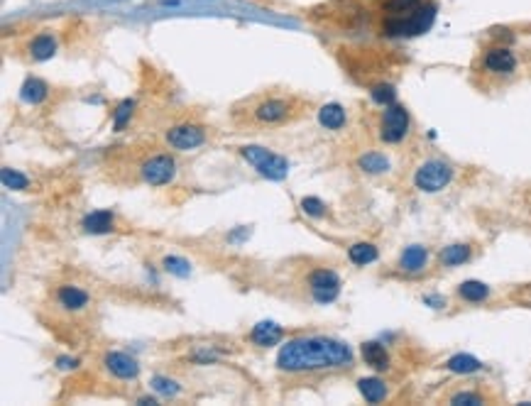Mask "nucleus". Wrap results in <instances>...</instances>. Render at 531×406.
Wrapping results in <instances>:
<instances>
[{
	"mask_svg": "<svg viewBox=\"0 0 531 406\" xmlns=\"http://www.w3.org/2000/svg\"><path fill=\"white\" fill-rule=\"evenodd\" d=\"M370 96H372V101H375V103H382V106H392L394 98H397V93H394V86L380 84V86H375V88H372Z\"/></svg>",
	"mask_w": 531,
	"mask_h": 406,
	"instance_id": "c756f323",
	"label": "nucleus"
},
{
	"mask_svg": "<svg viewBox=\"0 0 531 406\" xmlns=\"http://www.w3.org/2000/svg\"><path fill=\"white\" fill-rule=\"evenodd\" d=\"M436 20V3H421L404 15H387L382 22V35L387 37H418L431 30Z\"/></svg>",
	"mask_w": 531,
	"mask_h": 406,
	"instance_id": "f03ea898",
	"label": "nucleus"
},
{
	"mask_svg": "<svg viewBox=\"0 0 531 406\" xmlns=\"http://www.w3.org/2000/svg\"><path fill=\"white\" fill-rule=\"evenodd\" d=\"M81 228L91 233V235H106L115 228V215L110 211H93L81 220Z\"/></svg>",
	"mask_w": 531,
	"mask_h": 406,
	"instance_id": "2eb2a0df",
	"label": "nucleus"
},
{
	"mask_svg": "<svg viewBox=\"0 0 531 406\" xmlns=\"http://www.w3.org/2000/svg\"><path fill=\"white\" fill-rule=\"evenodd\" d=\"M309 291L316 304H331L340 294V279L333 269H313L309 274Z\"/></svg>",
	"mask_w": 531,
	"mask_h": 406,
	"instance_id": "6e6552de",
	"label": "nucleus"
},
{
	"mask_svg": "<svg viewBox=\"0 0 531 406\" xmlns=\"http://www.w3.org/2000/svg\"><path fill=\"white\" fill-rule=\"evenodd\" d=\"M451 404H456V406H461V404L478 406V404H485V396L478 394V392H458V394L451 396Z\"/></svg>",
	"mask_w": 531,
	"mask_h": 406,
	"instance_id": "473e14b6",
	"label": "nucleus"
},
{
	"mask_svg": "<svg viewBox=\"0 0 531 406\" xmlns=\"http://www.w3.org/2000/svg\"><path fill=\"white\" fill-rule=\"evenodd\" d=\"M47 93H49V86L44 84L42 79H27L25 84H22V88H20V98L25 103H32V106H37V103H42L44 98H47Z\"/></svg>",
	"mask_w": 531,
	"mask_h": 406,
	"instance_id": "4be33fe9",
	"label": "nucleus"
},
{
	"mask_svg": "<svg viewBox=\"0 0 531 406\" xmlns=\"http://www.w3.org/2000/svg\"><path fill=\"white\" fill-rule=\"evenodd\" d=\"M0 179H3V186L12 188V191H25V188L30 186V179H27L25 174H20L17 169H10V166H6V169L0 171Z\"/></svg>",
	"mask_w": 531,
	"mask_h": 406,
	"instance_id": "a878e982",
	"label": "nucleus"
},
{
	"mask_svg": "<svg viewBox=\"0 0 531 406\" xmlns=\"http://www.w3.org/2000/svg\"><path fill=\"white\" fill-rule=\"evenodd\" d=\"M242 113L250 125H279L291 120V115L296 113V103L294 98L284 96H260Z\"/></svg>",
	"mask_w": 531,
	"mask_h": 406,
	"instance_id": "7ed1b4c3",
	"label": "nucleus"
},
{
	"mask_svg": "<svg viewBox=\"0 0 531 406\" xmlns=\"http://www.w3.org/2000/svg\"><path fill=\"white\" fill-rule=\"evenodd\" d=\"M458 296L463 301H470V304H483L490 296V287L485 282H478V279H467L458 287Z\"/></svg>",
	"mask_w": 531,
	"mask_h": 406,
	"instance_id": "aec40b11",
	"label": "nucleus"
},
{
	"mask_svg": "<svg viewBox=\"0 0 531 406\" xmlns=\"http://www.w3.org/2000/svg\"><path fill=\"white\" fill-rule=\"evenodd\" d=\"M483 69L487 74L510 76L516 69V54L510 47H490L483 54Z\"/></svg>",
	"mask_w": 531,
	"mask_h": 406,
	"instance_id": "9d476101",
	"label": "nucleus"
},
{
	"mask_svg": "<svg viewBox=\"0 0 531 406\" xmlns=\"http://www.w3.org/2000/svg\"><path fill=\"white\" fill-rule=\"evenodd\" d=\"M139 177L150 186H164L177 177V162L169 155H155L139 164Z\"/></svg>",
	"mask_w": 531,
	"mask_h": 406,
	"instance_id": "0eeeda50",
	"label": "nucleus"
},
{
	"mask_svg": "<svg viewBox=\"0 0 531 406\" xmlns=\"http://www.w3.org/2000/svg\"><path fill=\"white\" fill-rule=\"evenodd\" d=\"M240 155L247 164H253L258 169V174H262L269 182H282L289 174V162L284 157L274 155L267 147H260V144H245L240 147Z\"/></svg>",
	"mask_w": 531,
	"mask_h": 406,
	"instance_id": "20e7f679",
	"label": "nucleus"
},
{
	"mask_svg": "<svg viewBox=\"0 0 531 406\" xmlns=\"http://www.w3.org/2000/svg\"><path fill=\"white\" fill-rule=\"evenodd\" d=\"M363 360H365L370 367L375 369H389V353L385 350V345H380V342L370 340V342H363Z\"/></svg>",
	"mask_w": 531,
	"mask_h": 406,
	"instance_id": "6ab92c4d",
	"label": "nucleus"
},
{
	"mask_svg": "<svg viewBox=\"0 0 531 406\" xmlns=\"http://www.w3.org/2000/svg\"><path fill=\"white\" fill-rule=\"evenodd\" d=\"M348 120L345 115V108L340 103H326V106L318 110V123L326 130H340Z\"/></svg>",
	"mask_w": 531,
	"mask_h": 406,
	"instance_id": "f3484780",
	"label": "nucleus"
},
{
	"mask_svg": "<svg viewBox=\"0 0 531 406\" xmlns=\"http://www.w3.org/2000/svg\"><path fill=\"white\" fill-rule=\"evenodd\" d=\"M358 166L367 174H385V171H389V160L380 152H365L358 160Z\"/></svg>",
	"mask_w": 531,
	"mask_h": 406,
	"instance_id": "393cba45",
	"label": "nucleus"
},
{
	"mask_svg": "<svg viewBox=\"0 0 531 406\" xmlns=\"http://www.w3.org/2000/svg\"><path fill=\"white\" fill-rule=\"evenodd\" d=\"M353 365V350L343 340L323 336L291 338L279 347L277 367L287 374H311Z\"/></svg>",
	"mask_w": 531,
	"mask_h": 406,
	"instance_id": "f257e3e1",
	"label": "nucleus"
},
{
	"mask_svg": "<svg viewBox=\"0 0 531 406\" xmlns=\"http://www.w3.org/2000/svg\"><path fill=\"white\" fill-rule=\"evenodd\" d=\"M57 301H59L61 309L71 311V313L84 311V309L91 306V296H88V291H84L81 287H74V284H64V287L57 289Z\"/></svg>",
	"mask_w": 531,
	"mask_h": 406,
	"instance_id": "f8f14e48",
	"label": "nucleus"
},
{
	"mask_svg": "<svg viewBox=\"0 0 531 406\" xmlns=\"http://www.w3.org/2000/svg\"><path fill=\"white\" fill-rule=\"evenodd\" d=\"M358 389L363 394V399L370 401V404H380L389 394V389H387V385L380 377H363V380H358Z\"/></svg>",
	"mask_w": 531,
	"mask_h": 406,
	"instance_id": "dca6fc26",
	"label": "nucleus"
},
{
	"mask_svg": "<svg viewBox=\"0 0 531 406\" xmlns=\"http://www.w3.org/2000/svg\"><path fill=\"white\" fill-rule=\"evenodd\" d=\"M164 269L177 274V277H189L191 264H189L186 260H182V257H164Z\"/></svg>",
	"mask_w": 531,
	"mask_h": 406,
	"instance_id": "7c9ffc66",
	"label": "nucleus"
},
{
	"mask_svg": "<svg viewBox=\"0 0 531 406\" xmlns=\"http://www.w3.org/2000/svg\"><path fill=\"white\" fill-rule=\"evenodd\" d=\"M409 133V113L404 106H387V110L382 113V120H380V137L389 144H397L407 137Z\"/></svg>",
	"mask_w": 531,
	"mask_h": 406,
	"instance_id": "423d86ee",
	"label": "nucleus"
},
{
	"mask_svg": "<svg viewBox=\"0 0 531 406\" xmlns=\"http://www.w3.org/2000/svg\"><path fill=\"white\" fill-rule=\"evenodd\" d=\"M377 247L372 242H355V245L348 247V260L358 267H365V264H372L377 260Z\"/></svg>",
	"mask_w": 531,
	"mask_h": 406,
	"instance_id": "412c9836",
	"label": "nucleus"
},
{
	"mask_svg": "<svg viewBox=\"0 0 531 406\" xmlns=\"http://www.w3.org/2000/svg\"><path fill=\"white\" fill-rule=\"evenodd\" d=\"M426 304H434V309H441V306H445V299H441V296H426Z\"/></svg>",
	"mask_w": 531,
	"mask_h": 406,
	"instance_id": "f704fd0d",
	"label": "nucleus"
},
{
	"mask_svg": "<svg viewBox=\"0 0 531 406\" xmlns=\"http://www.w3.org/2000/svg\"><path fill=\"white\" fill-rule=\"evenodd\" d=\"M164 139L169 147L179 152H186V150H196L201 144L206 142V130L201 125H193V123H184V125H174L164 133Z\"/></svg>",
	"mask_w": 531,
	"mask_h": 406,
	"instance_id": "1a4fd4ad",
	"label": "nucleus"
},
{
	"mask_svg": "<svg viewBox=\"0 0 531 406\" xmlns=\"http://www.w3.org/2000/svg\"><path fill=\"white\" fill-rule=\"evenodd\" d=\"M453 179V166L443 160H426L414 174V184L418 191L424 193H438L443 191Z\"/></svg>",
	"mask_w": 531,
	"mask_h": 406,
	"instance_id": "39448f33",
	"label": "nucleus"
},
{
	"mask_svg": "<svg viewBox=\"0 0 531 406\" xmlns=\"http://www.w3.org/2000/svg\"><path fill=\"white\" fill-rule=\"evenodd\" d=\"M103 365L115 380H137L139 374V362L135 358H130L128 353H106L103 358Z\"/></svg>",
	"mask_w": 531,
	"mask_h": 406,
	"instance_id": "9b49d317",
	"label": "nucleus"
},
{
	"mask_svg": "<svg viewBox=\"0 0 531 406\" xmlns=\"http://www.w3.org/2000/svg\"><path fill=\"white\" fill-rule=\"evenodd\" d=\"M301 211H304L306 215H311V218H323V215H326V203L316 196H306L301 198Z\"/></svg>",
	"mask_w": 531,
	"mask_h": 406,
	"instance_id": "c85d7f7f",
	"label": "nucleus"
},
{
	"mask_svg": "<svg viewBox=\"0 0 531 406\" xmlns=\"http://www.w3.org/2000/svg\"><path fill=\"white\" fill-rule=\"evenodd\" d=\"M57 365H59L61 369H69V367L74 369V367H76V365H79V362H76L74 358H71V360H69V358H59V360H57Z\"/></svg>",
	"mask_w": 531,
	"mask_h": 406,
	"instance_id": "72a5a7b5",
	"label": "nucleus"
},
{
	"mask_svg": "<svg viewBox=\"0 0 531 406\" xmlns=\"http://www.w3.org/2000/svg\"><path fill=\"white\" fill-rule=\"evenodd\" d=\"M445 367L451 369L456 374H472V372H480L483 369V362L478 358H472V355H453V358L445 360Z\"/></svg>",
	"mask_w": 531,
	"mask_h": 406,
	"instance_id": "5701e85b",
	"label": "nucleus"
},
{
	"mask_svg": "<svg viewBox=\"0 0 531 406\" xmlns=\"http://www.w3.org/2000/svg\"><path fill=\"white\" fill-rule=\"evenodd\" d=\"M137 404H157V399H152V396H139Z\"/></svg>",
	"mask_w": 531,
	"mask_h": 406,
	"instance_id": "c9c22d12",
	"label": "nucleus"
},
{
	"mask_svg": "<svg viewBox=\"0 0 531 406\" xmlns=\"http://www.w3.org/2000/svg\"><path fill=\"white\" fill-rule=\"evenodd\" d=\"M470 255H472L470 245H461V242H458V245H448L441 250V264H445V267H458V264L467 262Z\"/></svg>",
	"mask_w": 531,
	"mask_h": 406,
	"instance_id": "b1692460",
	"label": "nucleus"
},
{
	"mask_svg": "<svg viewBox=\"0 0 531 406\" xmlns=\"http://www.w3.org/2000/svg\"><path fill=\"white\" fill-rule=\"evenodd\" d=\"M284 338V331L272 321H262L250 331V342H255L258 347H272Z\"/></svg>",
	"mask_w": 531,
	"mask_h": 406,
	"instance_id": "4468645a",
	"label": "nucleus"
},
{
	"mask_svg": "<svg viewBox=\"0 0 531 406\" xmlns=\"http://www.w3.org/2000/svg\"><path fill=\"white\" fill-rule=\"evenodd\" d=\"M30 54H32V59H37V61L52 59L54 54H57V39H54V35L39 32L37 37L30 42Z\"/></svg>",
	"mask_w": 531,
	"mask_h": 406,
	"instance_id": "a211bd4d",
	"label": "nucleus"
},
{
	"mask_svg": "<svg viewBox=\"0 0 531 406\" xmlns=\"http://www.w3.org/2000/svg\"><path fill=\"white\" fill-rule=\"evenodd\" d=\"M424 0H385L382 10L387 15H404V12H412L414 8H418Z\"/></svg>",
	"mask_w": 531,
	"mask_h": 406,
	"instance_id": "bb28decb",
	"label": "nucleus"
},
{
	"mask_svg": "<svg viewBox=\"0 0 531 406\" xmlns=\"http://www.w3.org/2000/svg\"><path fill=\"white\" fill-rule=\"evenodd\" d=\"M133 108H135V101H130V98H125V101L120 103L118 108H115V113H113V128L118 130V133L125 128V123L130 120V115H133Z\"/></svg>",
	"mask_w": 531,
	"mask_h": 406,
	"instance_id": "cd10ccee",
	"label": "nucleus"
},
{
	"mask_svg": "<svg viewBox=\"0 0 531 406\" xmlns=\"http://www.w3.org/2000/svg\"><path fill=\"white\" fill-rule=\"evenodd\" d=\"M429 264V250L421 245H409L404 247V252L399 255V269L409 274H416Z\"/></svg>",
	"mask_w": 531,
	"mask_h": 406,
	"instance_id": "ddd939ff",
	"label": "nucleus"
},
{
	"mask_svg": "<svg viewBox=\"0 0 531 406\" xmlns=\"http://www.w3.org/2000/svg\"><path fill=\"white\" fill-rule=\"evenodd\" d=\"M152 389L160 392V394L174 396V394H179V389H182V387H179L174 380H166V377H155V380H152Z\"/></svg>",
	"mask_w": 531,
	"mask_h": 406,
	"instance_id": "2f4dec72",
	"label": "nucleus"
}]
</instances>
